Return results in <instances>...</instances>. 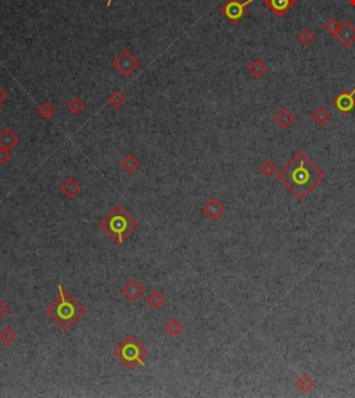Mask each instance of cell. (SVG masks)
Instances as JSON below:
<instances>
[{
    "label": "cell",
    "instance_id": "6da1fadb",
    "mask_svg": "<svg viewBox=\"0 0 355 398\" xmlns=\"http://www.w3.org/2000/svg\"><path fill=\"white\" fill-rule=\"evenodd\" d=\"M279 182L297 200H305L308 194L325 180V172L304 152H298L277 172Z\"/></svg>",
    "mask_w": 355,
    "mask_h": 398
},
{
    "label": "cell",
    "instance_id": "7a4b0ae2",
    "mask_svg": "<svg viewBox=\"0 0 355 398\" xmlns=\"http://www.w3.org/2000/svg\"><path fill=\"white\" fill-rule=\"evenodd\" d=\"M57 288L58 299L54 300L52 304L47 307L46 314L64 332H68L86 314V308L74 297L73 294L68 293L67 290L61 286V283H58Z\"/></svg>",
    "mask_w": 355,
    "mask_h": 398
},
{
    "label": "cell",
    "instance_id": "3957f363",
    "mask_svg": "<svg viewBox=\"0 0 355 398\" xmlns=\"http://www.w3.org/2000/svg\"><path fill=\"white\" fill-rule=\"evenodd\" d=\"M100 229L117 244H122L128 236L137 228V222L122 205L114 208L100 221Z\"/></svg>",
    "mask_w": 355,
    "mask_h": 398
},
{
    "label": "cell",
    "instance_id": "277c9868",
    "mask_svg": "<svg viewBox=\"0 0 355 398\" xmlns=\"http://www.w3.org/2000/svg\"><path fill=\"white\" fill-rule=\"evenodd\" d=\"M147 355H149L147 348L133 335L126 336L125 339L114 348L115 359H118L128 371L145 367Z\"/></svg>",
    "mask_w": 355,
    "mask_h": 398
},
{
    "label": "cell",
    "instance_id": "5b68a950",
    "mask_svg": "<svg viewBox=\"0 0 355 398\" xmlns=\"http://www.w3.org/2000/svg\"><path fill=\"white\" fill-rule=\"evenodd\" d=\"M113 67L117 73L124 78H129L136 69L140 67V60L132 54L131 50H122V52L113 60Z\"/></svg>",
    "mask_w": 355,
    "mask_h": 398
},
{
    "label": "cell",
    "instance_id": "8992f818",
    "mask_svg": "<svg viewBox=\"0 0 355 398\" xmlns=\"http://www.w3.org/2000/svg\"><path fill=\"white\" fill-rule=\"evenodd\" d=\"M253 2H256V0H245V2H240V0H228V2L221 7V13H222V16L226 17L232 24H239L241 18L247 14L248 6H250Z\"/></svg>",
    "mask_w": 355,
    "mask_h": 398
},
{
    "label": "cell",
    "instance_id": "52a82bcc",
    "mask_svg": "<svg viewBox=\"0 0 355 398\" xmlns=\"http://www.w3.org/2000/svg\"><path fill=\"white\" fill-rule=\"evenodd\" d=\"M333 105L341 114H350L355 108V88L351 92H341L333 100Z\"/></svg>",
    "mask_w": 355,
    "mask_h": 398
},
{
    "label": "cell",
    "instance_id": "ba28073f",
    "mask_svg": "<svg viewBox=\"0 0 355 398\" xmlns=\"http://www.w3.org/2000/svg\"><path fill=\"white\" fill-rule=\"evenodd\" d=\"M341 46L350 47L355 43V26L350 21L340 22V28L334 35Z\"/></svg>",
    "mask_w": 355,
    "mask_h": 398
},
{
    "label": "cell",
    "instance_id": "9c48e42d",
    "mask_svg": "<svg viewBox=\"0 0 355 398\" xmlns=\"http://www.w3.org/2000/svg\"><path fill=\"white\" fill-rule=\"evenodd\" d=\"M264 3L275 16L283 18L296 6L297 0H264Z\"/></svg>",
    "mask_w": 355,
    "mask_h": 398
},
{
    "label": "cell",
    "instance_id": "30bf717a",
    "mask_svg": "<svg viewBox=\"0 0 355 398\" xmlns=\"http://www.w3.org/2000/svg\"><path fill=\"white\" fill-rule=\"evenodd\" d=\"M121 293L128 301L135 303L136 300H139L145 294V287L136 279L132 278L121 287Z\"/></svg>",
    "mask_w": 355,
    "mask_h": 398
},
{
    "label": "cell",
    "instance_id": "8fae6325",
    "mask_svg": "<svg viewBox=\"0 0 355 398\" xmlns=\"http://www.w3.org/2000/svg\"><path fill=\"white\" fill-rule=\"evenodd\" d=\"M224 212H225L224 204H222L218 199H215V197L209 199L208 201L203 205V214L211 221L220 220L221 216L224 215Z\"/></svg>",
    "mask_w": 355,
    "mask_h": 398
},
{
    "label": "cell",
    "instance_id": "7c38bea8",
    "mask_svg": "<svg viewBox=\"0 0 355 398\" xmlns=\"http://www.w3.org/2000/svg\"><path fill=\"white\" fill-rule=\"evenodd\" d=\"M20 143V137L16 132L13 131L9 126H5L0 131V147H6V149H13Z\"/></svg>",
    "mask_w": 355,
    "mask_h": 398
},
{
    "label": "cell",
    "instance_id": "4fadbf2b",
    "mask_svg": "<svg viewBox=\"0 0 355 398\" xmlns=\"http://www.w3.org/2000/svg\"><path fill=\"white\" fill-rule=\"evenodd\" d=\"M273 121H275V122H276L277 125L280 126L282 129H288L289 126H292L293 122L296 121V117H294V114H293L292 111L289 110V108L283 107V108H280V110L277 111L276 114H275V117H273Z\"/></svg>",
    "mask_w": 355,
    "mask_h": 398
},
{
    "label": "cell",
    "instance_id": "5bb4252c",
    "mask_svg": "<svg viewBox=\"0 0 355 398\" xmlns=\"http://www.w3.org/2000/svg\"><path fill=\"white\" fill-rule=\"evenodd\" d=\"M60 192L67 197V199H74L77 197L81 192V185L77 182V179L67 178L60 186Z\"/></svg>",
    "mask_w": 355,
    "mask_h": 398
},
{
    "label": "cell",
    "instance_id": "9a60e30c",
    "mask_svg": "<svg viewBox=\"0 0 355 398\" xmlns=\"http://www.w3.org/2000/svg\"><path fill=\"white\" fill-rule=\"evenodd\" d=\"M120 167L125 171L126 173H133L140 168V161L133 156V154H128L121 160Z\"/></svg>",
    "mask_w": 355,
    "mask_h": 398
},
{
    "label": "cell",
    "instance_id": "2e32d148",
    "mask_svg": "<svg viewBox=\"0 0 355 398\" xmlns=\"http://www.w3.org/2000/svg\"><path fill=\"white\" fill-rule=\"evenodd\" d=\"M247 71H248V74H250L251 77H254V78H261V77L265 75L268 68H266L265 63H264L262 60L256 58V60H253V61L248 64Z\"/></svg>",
    "mask_w": 355,
    "mask_h": 398
},
{
    "label": "cell",
    "instance_id": "e0dca14e",
    "mask_svg": "<svg viewBox=\"0 0 355 398\" xmlns=\"http://www.w3.org/2000/svg\"><path fill=\"white\" fill-rule=\"evenodd\" d=\"M296 387H297L301 393H308V391H311V390L315 387V380H313L309 375L304 373V375H300V376L297 377Z\"/></svg>",
    "mask_w": 355,
    "mask_h": 398
},
{
    "label": "cell",
    "instance_id": "ac0fdd59",
    "mask_svg": "<svg viewBox=\"0 0 355 398\" xmlns=\"http://www.w3.org/2000/svg\"><path fill=\"white\" fill-rule=\"evenodd\" d=\"M311 118H312L313 122H315L318 126H324L329 122L332 116H330V113L326 110L325 107H318V108H315V111L312 113Z\"/></svg>",
    "mask_w": 355,
    "mask_h": 398
},
{
    "label": "cell",
    "instance_id": "d6986e66",
    "mask_svg": "<svg viewBox=\"0 0 355 398\" xmlns=\"http://www.w3.org/2000/svg\"><path fill=\"white\" fill-rule=\"evenodd\" d=\"M164 330H165V333H168L171 337H178V336L183 332L182 322L178 319V318H171V319L165 323V326H164Z\"/></svg>",
    "mask_w": 355,
    "mask_h": 398
},
{
    "label": "cell",
    "instance_id": "ffe728a7",
    "mask_svg": "<svg viewBox=\"0 0 355 398\" xmlns=\"http://www.w3.org/2000/svg\"><path fill=\"white\" fill-rule=\"evenodd\" d=\"M56 113H57V110H56V107H54L50 101H45V103H42V104L39 105V108H38V116L45 121L52 120L53 117L56 116Z\"/></svg>",
    "mask_w": 355,
    "mask_h": 398
},
{
    "label": "cell",
    "instance_id": "44dd1931",
    "mask_svg": "<svg viewBox=\"0 0 355 398\" xmlns=\"http://www.w3.org/2000/svg\"><path fill=\"white\" fill-rule=\"evenodd\" d=\"M146 301L147 304L150 305L152 308L158 309L165 304V297H164V294L160 293L158 290H153V292H150V294L147 296Z\"/></svg>",
    "mask_w": 355,
    "mask_h": 398
},
{
    "label": "cell",
    "instance_id": "7402d4cb",
    "mask_svg": "<svg viewBox=\"0 0 355 398\" xmlns=\"http://www.w3.org/2000/svg\"><path fill=\"white\" fill-rule=\"evenodd\" d=\"M107 101H109V104H110L114 110H121V108L124 107V104H125V96L121 93L120 90H114V92L109 96Z\"/></svg>",
    "mask_w": 355,
    "mask_h": 398
},
{
    "label": "cell",
    "instance_id": "603a6c76",
    "mask_svg": "<svg viewBox=\"0 0 355 398\" xmlns=\"http://www.w3.org/2000/svg\"><path fill=\"white\" fill-rule=\"evenodd\" d=\"M85 103L84 100H81L79 97H73V99L68 100L67 103V110L73 114V116H79L82 111L85 110Z\"/></svg>",
    "mask_w": 355,
    "mask_h": 398
},
{
    "label": "cell",
    "instance_id": "cb8c5ba5",
    "mask_svg": "<svg viewBox=\"0 0 355 398\" xmlns=\"http://www.w3.org/2000/svg\"><path fill=\"white\" fill-rule=\"evenodd\" d=\"M16 339L17 333L11 329V328H9V326H6L5 329L0 330V341H2L3 344H6V346L13 344V343L16 341Z\"/></svg>",
    "mask_w": 355,
    "mask_h": 398
},
{
    "label": "cell",
    "instance_id": "d4e9b609",
    "mask_svg": "<svg viewBox=\"0 0 355 398\" xmlns=\"http://www.w3.org/2000/svg\"><path fill=\"white\" fill-rule=\"evenodd\" d=\"M297 41L301 43L303 46H309V45L315 41V35H313V32L311 31V29L304 28V29H301V31L297 33Z\"/></svg>",
    "mask_w": 355,
    "mask_h": 398
},
{
    "label": "cell",
    "instance_id": "484cf974",
    "mask_svg": "<svg viewBox=\"0 0 355 398\" xmlns=\"http://www.w3.org/2000/svg\"><path fill=\"white\" fill-rule=\"evenodd\" d=\"M261 173L264 175V176H266V178H271V176H273V173L276 172V165H275V163H272V161H269V160H266V161H264V163L261 164Z\"/></svg>",
    "mask_w": 355,
    "mask_h": 398
},
{
    "label": "cell",
    "instance_id": "4316f807",
    "mask_svg": "<svg viewBox=\"0 0 355 398\" xmlns=\"http://www.w3.org/2000/svg\"><path fill=\"white\" fill-rule=\"evenodd\" d=\"M325 31L328 32V33H330V35H336L337 33V31H339L340 28V22L336 20V18H329L328 21L325 22Z\"/></svg>",
    "mask_w": 355,
    "mask_h": 398
},
{
    "label": "cell",
    "instance_id": "83f0119b",
    "mask_svg": "<svg viewBox=\"0 0 355 398\" xmlns=\"http://www.w3.org/2000/svg\"><path fill=\"white\" fill-rule=\"evenodd\" d=\"M11 149L0 147V164H7L11 160Z\"/></svg>",
    "mask_w": 355,
    "mask_h": 398
},
{
    "label": "cell",
    "instance_id": "f1b7e54d",
    "mask_svg": "<svg viewBox=\"0 0 355 398\" xmlns=\"http://www.w3.org/2000/svg\"><path fill=\"white\" fill-rule=\"evenodd\" d=\"M9 312H10V307L6 304L3 300L0 299V320L3 319V318H5L6 315L9 314Z\"/></svg>",
    "mask_w": 355,
    "mask_h": 398
},
{
    "label": "cell",
    "instance_id": "f546056e",
    "mask_svg": "<svg viewBox=\"0 0 355 398\" xmlns=\"http://www.w3.org/2000/svg\"><path fill=\"white\" fill-rule=\"evenodd\" d=\"M7 97H9V94H7V92H6L2 86H0V113H2V105H3V103H5L6 100H7Z\"/></svg>",
    "mask_w": 355,
    "mask_h": 398
},
{
    "label": "cell",
    "instance_id": "4dcf8cb0",
    "mask_svg": "<svg viewBox=\"0 0 355 398\" xmlns=\"http://www.w3.org/2000/svg\"><path fill=\"white\" fill-rule=\"evenodd\" d=\"M348 3H350L352 7H355V0H348Z\"/></svg>",
    "mask_w": 355,
    "mask_h": 398
},
{
    "label": "cell",
    "instance_id": "1f68e13d",
    "mask_svg": "<svg viewBox=\"0 0 355 398\" xmlns=\"http://www.w3.org/2000/svg\"><path fill=\"white\" fill-rule=\"evenodd\" d=\"M111 3H113V0H107V7H110Z\"/></svg>",
    "mask_w": 355,
    "mask_h": 398
}]
</instances>
